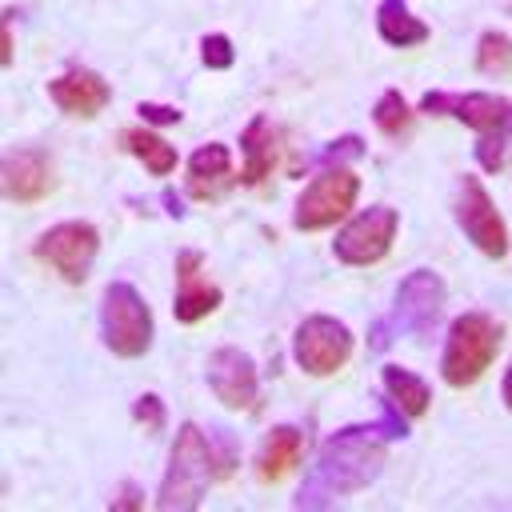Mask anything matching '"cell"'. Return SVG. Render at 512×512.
I'll list each match as a JSON object with an SVG mask.
<instances>
[{
  "label": "cell",
  "mask_w": 512,
  "mask_h": 512,
  "mask_svg": "<svg viewBox=\"0 0 512 512\" xmlns=\"http://www.w3.org/2000/svg\"><path fill=\"white\" fill-rule=\"evenodd\" d=\"M392 428L388 424H352L324 440L316 464L308 468V480L296 496L300 508H324L348 492H360L376 480L384 452H388Z\"/></svg>",
  "instance_id": "cell-1"
},
{
  "label": "cell",
  "mask_w": 512,
  "mask_h": 512,
  "mask_svg": "<svg viewBox=\"0 0 512 512\" xmlns=\"http://www.w3.org/2000/svg\"><path fill=\"white\" fill-rule=\"evenodd\" d=\"M216 476H228L224 460H216L212 444L204 440V432L196 424H180V432L172 440V452H168L164 480L156 488V504L164 512H188L204 500V492Z\"/></svg>",
  "instance_id": "cell-2"
},
{
  "label": "cell",
  "mask_w": 512,
  "mask_h": 512,
  "mask_svg": "<svg viewBox=\"0 0 512 512\" xmlns=\"http://www.w3.org/2000/svg\"><path fill=\"white\" fill-rule=\"evenodd\" d=\"M500 348V324L488 312H460L448 328L440 376L448 388H472L496 360Z\"/></svg>",
  "instance_id": "cell-3"
},
{
  "label": "cell",
  "mask_w": 512,
  "mask_h": 512,
  "mask_svg": "<svg viewBox=\"0 0 512 512\" xmlns=\"http://www.w3.org/2000/svg\"><path fill=\"white\" fill-rule=\"evenodd\" d=\"M440 304H444V280L428 268H416L400 280L396 288V304L388 316L376 320L372 328V348L384 352L396 336H416V332H428L432 320L440 316Z\"/></svg>",
  "instance_id": "cell-4"
},
{
  "label": "cell",
  "mask_w": 512,
  "mask_h": 512,
  "mask_svg": "<svg viewBox=\"0 0 512 512\" xmlns=\"http://www.w3.org/2000/svg\"><path fill=\"white\" fill-rule=\"evenodd\" d=\"M100 332H104V344L116 356H124V360L144 356L148 344H152V308H148V300L124 280L108 284L104 300H100Z\"/></svg>",
  "instance_id": "cell-5"
},
{
  "label": "cell",
  "mask_w": 512,
  "mask_h": 512,
  "mask_svg": "<svg viewBox=\"0 0 512 512\" xmlns=\"http://www.w3.org/2000/svg\"><path fill=\"white\" fill-rule=\"evenodd\" d=\"M352 348H356L352 328L328 312L304 316L296 336H292V360L308 376H336L352 360Z\"/></svg>",
  "instance_id": "cell-6"
},
{
  "label": "cell",
  "mask_w": 512,
  "mask_h": 512,
  "mask_svg": "<svg viewBox=\"0 0 512 512\" xmlns=\"http://www.w3.org/2000/svg\"><path fill=\"white\" fill-rule=\"evenodd\" d=\"M360 196V180L352 168H324L316 180H308V188L296 200L292 224L300 232H320L332 224H344L352 216V204Z\"/></svg>",
  "instance_id": "cell-7"
},
{
  "label": "cell",
  "mask_w": 512,
  "mask_h": 512,
  "mask_svg": "<svg viewBox=\"0 0 512 512\" xmlns=\"http://www.w3.org/2000/svg\"><path fill=\"white\" fill-rule=\"evenodd\" d=\"M396 240V208L388 204H372L364 212H356L332 240V252L340 264L348 268H372L376 260H384L392 252Z\"/></svg>",
  "instance_id": "cell-8"
},
{
  "label": "cell",
  "mask_w": 512,
  "mask_h": 512,
  "mask_svg": "<svg viewBox=\"0 0 512 512\" xmlns=\"http://www.w3.org/2000/svg\"><path fill=\"white\" fill-rule=\"evenodd\" d=\"M96 248H100V236L88 220H64V224H52L32 244V256L40 264H48L56 276H64L68 284H84L88 268L96 260Z\"/></svg>",
  "instance_id": "cell-9"
},
{
  "label": "cell",
  "mask_w": 512,
  "mask_h": 512,
  "mask_svg": "<svg viewBox=\"0 0 512 512\" xmlns=\"http://www.w3.org/2000/svg\"><path fill=\"white\" fill-rule=\"evenodd\" d=\"M456 224L464 228V236L472 240V248L488 260H504L508 256V228L500 208L492 204V196L484 192V184L476 176L460 180V196H456Z\"/></svg>",
  "instance_id": "cell-10"
},
{
  "label": "cell",
  "mask_w": 512,
  "mask_h": 512,
  "mask_svg": "<svg viewBox=\"0 0 512 512\" xmlns=\"http://www.w3.org/2000/svg\"><path fill=\"white\" fill-rule=\"evenodd\" d=\"M420 108L432 116H456L460 124H468L480 136L508 132V124H512V100H504L496 92H428L420 100Z\"/></svg>",
  "instance_id": "cell-11"
},
{
  "label": "cell",
  "mask_w": 512,
  "mask_h": 512,
  "mask_svg": "<svg viewBox=\"0 0 512 512\" xmlns=\"http://www.w3.org/2000/svg\"><path fill=\"white\" fill-rule=\"evenodd\" d=\"M208 384H212V396L232 412L260 408V376L240 348H216L208 356Z\"/></svg>",
  "instance_id": "cell-12"
},
{
  "label": "cell",
  "mask_w": 512,
  "mask_h": 512,
  "mask_svg": "<svg viewBox=\"0 0 512 512\" xmlns=\"http://www.w3.org/2000/svg\"><path fill=\"white\" fill-rule=\"evenodd\" d=\"M0 188L12 204H36L52 192V160L40 148H12L0 160Z\"/></svg>",
  "instance_id": "cell-13"
},
{
  "label": "cell",
  "mask_w": 512,
  "mask_h": 512,
  "mask_svg": "<svg viewBox=\"0 0 512 512\" xmlns=\"http://www.w3.org/2000/svg\"><path fill=\"white\" fill-rule=\"evenodd\" d=\"M224 300V292L204 276V264H200V252H180L176 256V300H172V312L180 324H200L208 312H216Z\"/></svg>",
  "instance_id": "cell-14"
},
{
  "label": "cell",
  "mask_w": 512,
  "mask_h": 512,
  "mask_svg": "<svg viewBox=\"0 0 512 512\" xmlns=\"http://www.w3.org/2000/svg\"><path fill=\"white\" fill-rule=\"evenodd\" d=\"M48 96H52V104H56L60 112H68V116H76V120H88V116L104 112V104H108V84H104L96 72H88V68H68L64 76H56V80L48 84Z\"/></svg>",
  "instance_id": "cell-15"
},
{
  "label": "cell",
  "mask_w": 512,
  "mask_h": 512,
  "mask_svg": "<svg viewBox=\"0 0 512 512\" xmlns=\"http://www.w3.org/2000/svg\"><path fill=\"white\" fill-rule=\"evenodd\" d=\"M232 188V156L224 144H200L188 160V196L192 200H220Z\"/></svg>",
  "instance_id": "cell-16"
},
{
  "label": "cell",
  "mask_w": 512,
  "mask_h": 512,
  "mask_svg": "<svg viewBox=\"0 0 512 512\" xmlns=\"http://www.w3.org/2000/svg\"><path fill=\"white\" fill-rule=\"evenodd\" d=\"M240 144H244V172H240V180L244 184H264L272 176L276 160H280L272 120L268 116H252L248 128H244V136H240Z\"/></svg>",
  "instance_id": "cell-17"
},
{
  "label": "cell",
  "mask_w": 512,
  "mask_h": 512,
  "mask_svg": "<svg viewBox=\"0 0 512 512\" xmlns=\"http://www.w3.org/2000/svg\"><path fill=\"white\" fill-rule=\"evenodd\" d=\"M300 448H304L300 428H288V424L272 428V432L264 436L260 452H256V476H260L264 484L284 480V476H288V472L300 464Z\"/></svg>",
  "instance_id": "cell-18"
},
{
  "label": "cell",
  "mask_w": 512,
  "mask_h": 512,
  "mask_svg": "<svg viewBox=\"0 0 512 512\" xmlns=\"http://www.w3.org/2000/svg\"><path fill=\"white\" fill-rule=\"evenodd\" d=\"M380 384H384V392H388V400H392V408H396V416H400L404 424H408V420H420V416L428 412V404H432L428 384H424L416 372L400 368V364H388V368L380 372Z\"/></svg>",
  "instance_id": "cell-19"
},
{
  "label": "cell",
  "mask_w": 512,
  "mask_h": 512,
  "mask_svg": "<svg viewBox=\"0 0 512 512\" xmlns=\"http://www.w3.org/2000/svg\"><path fill=\"white\" fill-rule=\"evenodd\" d=\"M376 32L396 48H412L428 40V24L408 12V0H384L376 8Z\"/></svg>",
  "instance_id": "cell-20"
},
{
  "label": "cell",
  "mask_w": 512,
  "mask_h": 512,
  "mask_svg": "<svg viewBox=\"0 0 512 512\" xmlns=\"http://www.w3.org/2000/svg\"><path fill=\"white\" fill-rule=\"evenodd\" d=\"M120 144H124L152 176H168V172L176 168V148H172L168 140H160L156 132H148V128H128V132L120 136Z\"/></svg>",
  "instance_id": "cell-21"
},
{
  "label": "cell",
  "mask_w": 512,
  "mask_h": 512,
  "mask_svg": "<svg viewBox=\"0 0 512 512\" xmlns=\"http://www.w3.org/2000/svg\"><path fill=\"white\" fill-rule=\"evenodd\" d=\"M476 68L488 76H508L512 72V40L496 28H488L476 44Z\"/></svg>",
  "instance_id": "cell-22"
},
{
  "label": "cell",
  "mask_w": 512,
  "mask_h": 512,
  "mask_svg": "<svg viewBox=\"0 0 512 512\" xmlns=\"http://www.w3.org/2000/svg\"><path fill=\"white\" fill-rule=\"evenodd\" d=\"M372 120H376V128H380L384 136H404V128L412 124V108H408V100H404L396 88H388V92L376 100Z\"/></svg>",
  "instance_id": "cell-23"
},
{
  "label": "cell",
  "mask_w": 512,
  "mask_h": 512,
  "mask_svg": "<svg viewBox=\"0 0 512 512\" xmlns=\"http://www.w3.org/2000/svg\"><path fill=\"white\" fill-rule=\"evenodd\" d=\"M200 56H204V64L208 68H232V60H236V48H232V40L228 36H220V32H208L204 40H200Z\"/></svg>",
  "instance_id": "cell-24"
},
{
  "label": "cell",
  "mask_w": 512,
  "mask_h": 512,
  "mask_svg": "<svg viewBox=\"0 0 512 512\" xmlns=\"http://www.w3.org/2000/svg\"><path fill=\"white\" fill-rule=\"evenodd\" d=\"M364 156V140L360 136H340V140H332L324 152H320V160L328 164V168H344L348 160H360Z\"/></svg>",
  "instance_id": "cell-25"
},
{
  "label": "cell",
  "mask_w": 512,
  "mask_h": 512,
  "mask_svg": "<svg viewBox=\"0 0 512 512\" xmlns=\"http://www.w3.org/2000/svg\"><path fill=\"white\" fill-rule=\"evenodd\" d=\"M504 140H508V132H488V136H480L476 156H480V164H484L488 172H500V164H504Z\"/></svg>",
  "instance_id": "cell-26"
},
{
  "label": "cell",
  "mask_w": 512,
  "mask_h": 512,
  "mask_svg": "<svg viewBox=\"0 0 512 512\" xmlns=\"http://www.w3.org/2000/svg\"><path fill=\"white\" fill-rule=\"evenodd\" d=\"M132 412L140 416V424H144V428H160V424H164V404H160V396H152V392H148V396H140Z\"/></svg>",
  "instance_id": "cell-27"
},
{
  "label": "cell",
  "mask_w": 512,
  "mask_h": 512,
  "mask_svg": "<svg viewBox=\"0 0 512 512\" xmlns=\"http://www.w3.org/2000/svg\"><path fill=\"white\" fill-rule=\"evenodd\" d=\"M140 116L148 124H176L180 120V108H168V104H140Z\"/></svg>",
  "instance_id": "cell-28"
},
{
  "label": "cell",
  "mask_w": 512,
  "mask_h": 512,
  "mask_svg": "<svg viewBox=\"0 0 512 512\" xmlns=\"http://www.w3.org/2000/svg\"><path fill=\"white\" fill-rule=\"evenodd\" d=\"M500 396H504V408L512 412V364H508V372H504V384H500Z\"/></svg>",
  "instance_id": "cell-29"
}]
</instances>
